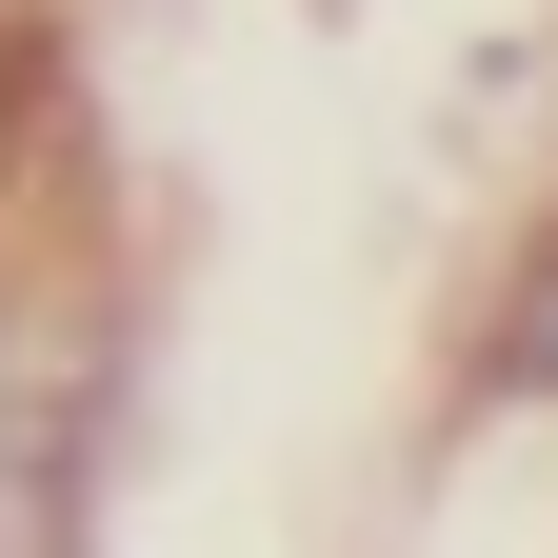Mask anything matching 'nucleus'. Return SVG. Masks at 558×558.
<instances>
[{
    "label": "nucleus",
    "mask_w": 558,
    "mask_h": 558,
    "mask_svg": "<svg viewBox=\"0 0 558 558\" xmlns=\"http://www.w3.org/2000/svg\"><path fill=\"white\" fill-rule=\"evenodd\" d=\"M81 538H100V319L0 300V558H81Z\"/></svg>",
    "instance_id": "1"
},
{
    "label": "nucleus",
    "mask_w": 558,
    "mask_h": 558,
    "mask_svg": "<svg viewBox=\"0 0 558 558\" xmlns=\"http://www.w3.org/2000/svg\"><path fill=\"white\" fill-rule=\"evenodd\" d=\"M478 399H558V240L499 279V319H478Z\"/></svg>",
    "instance_id": "2"
}]
</instances>
